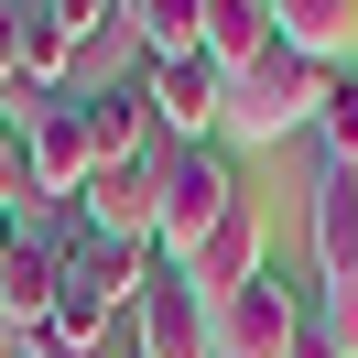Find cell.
I'll return each mask as SVG.
<instances>
[{"label": "cell", "instance_id": "6da1fadb", "mask_svg": "<svg viewBox=\"0 0 358 358\" xmlns=\"http://www.w3.org/2000/svg\"><path fill=\"white\" fill-rule=\"evenodd\" d=\"M239 206H250V185H239V163H228V141H185V152L163 141V239H152V261L185 271Z\"/></svg>", "mask_w": 358, "mask_h": 358}, {"label": "cell", "instance_id": "7a4b0ae2", "mask_svg": "<svg viewBox=\"0 0 358 358\" xmlns=\"http://www.w3.org/2000/svg\"><path fill=\"white\" fill-rule=\"evenodd\" d=\"M304 239H315V304H326L336 336L358 348V163H326V174H315Z\"/></svg>", "mask_w": 358, "mask_h": 358}, {"label": "cell", "instance_id": "3957f363", "mask_svg": "<svg viewBox=\"0 0 358 358\" xmlns=\"http://www.w3.org/2000/svg\"><path fill=\"white\" fill-rule=\"evenodd\" d=\"M315 98H326V66H304V55L271 44L250 76H228V120H217V141H282V131H304V120H315Z\"/></svg>", "mask_w": 358, "mask_h": 358}, {"label": "cell", "instance_id": "277c9868", "mask_svg": "<svg viewBox=\"0 0 358 358\" xmlns=\"http://www.w3.org/2000/svg\"><path fill=\"white\" fill-rule=\"evenodd\" d=\"M76 228H87V239H120V250H152L163 239V152L98 163L87 196H76Z\"/></svg>", "mask_w": 358, "mask_h": 358}, {"label": "cell", "instance_id": "5b68a950", "mask_svg": "<svg viewBox=\"0 0 358 358\" xmlns=\"http://www.w3.org/2000/svg\"><path fill=\"white\" fill-rule=\"evenodd\" d=\"M293 315H304V293H293L282 271H261V282H239L217 315H206V358H282Z\"/></svg>", "mask_w": 358, "mask_h": 358}, {"label": "cell", "instance_id": "8992f818", "mask_svg": "<svg viewBox=\"0 0 358 358\" xmlns=\"http://www.w3.org/2000/svg\"><path fill=\"white\" fill-rule=\"evenodd\" d=\"M141 98H152V131L174 141H217V120H228V76L206 66V55H185V66H141Z\"/></svg>", "mask_w": 358, "mask_h": 358}, {"label": "cell", "instance_id": "52a82bcc", "mask_svg": "<svg viewBox=\"0 0 358 358\" xmlns=\"http://www.w3.org/2000/svg\"><path fill=\"white\" fill-rule=\"evenodd\" d=\"M131 348H141V358H206V304H196V282H185V271H152V282H141Z\"/></svg>", "mask_w": 358, "mask_h": 358}, {"label": "cell", "instance_id": "ba28073f", "mask_svg": "<svg viewBox=\"0 0 358 358\" xmlns=\"http://www.w3.org/2000/svg\"><path fill=\"white\" fill-rule=\"evenodd\" d=\"M271 44H282V33H271V0H206V11H196V55L217 76H250Z\"/></svg>", "mask_w": 358, "mask_h": 358}, {"label": "cell", "instance_id": "9c48e42d", "mask_svg": "<svg viewBox=\"0 0 358 358\" xmlns=\"http://www.w3.org/2000/svg\"><path fill=\"white\" fill-rule=\"evenodd\" d=\"M261 271H271V261H261V206H239V217H228L217 239H206L196 261H185V282H196V304L217 315L228 293H239V282H261Z\"/></svg>", "mask_w": 358, "mask_h": 358}, {"label": "cell", "instance_id": "30bf717a", "mask_svg": "<svg viewBox=\"0 0 358 358\" xmlns=\"http://www.w3.org/2000/svg\"><path fill=\"white\" fill-rule=\"evenodd\" d=\"M271 33H282V55L336 76V55L358 44V0H271Z\"/></svg>", "mask_w": 358, "mask_h": 358}, {"label": "cell", "instance_id": "8fae6325", "mask_svg": "<svg viewBox=\"0 0 358 358\" xmlns=\"http://www.w3.org/2000/svg\"><path fill=\"white\" fill-rule=\"evenodd\" d=\"M87 131H98V163L163 152V131H152V98H141V76H109V87H87Z\"/></svg>", "mask_w": 358, "mask_h": 358}, {"label": "cell", "instance_id": "7c38bea8", "mask_svg": "<svg viewBox=\"0 0 358 358\" xmlns=\"http://www.w3.org/2000/svg\"><path fill=\"white\" fill-rule=\"evenodd\" d=\"M196 11L206 0H120V33L141 44V66H185L196 55Z\"/></svg>", "mask_w": 358, "mask_h": 358}, {"label": "cell", "instance_id": "4fadbf2b", "mask_svg": "<svg viewBox=\"0 0 358 358\" xmlns=\"http://www.w3.org/2000/svg\"><path fill=\"white\" fill-rule=\"evenodd\" d=\"M315 141H326V163H358V76L336 66L326 76V98H315V120H304Z\"/></svg>", "mask_w": 358, "mask_h": 358}, {"label": "cell", "instance_id": "5bb4252c", "mask_svg": "<svg viewBox=\"0 0 358 358\" xmlns=\"http://www.w3.org/2000/svg\"><path fill=\"white\" fill-rule=\"evenodd\" d=\"M282 358H358V348L336 336V315H326V304H304V315H293V348H282Z\"/></svg>", "mask_w": 358, "mask_h": 358}, {"label": "cell", "instance_id": "9a60e30c", "mask_svg": "<svg viewBox=\"0 0 358 358\" xmlns=\"http://www.w3.org/2000/svg\"><path fill=\"white\" fill-rule=\"evenodd\" d=\"M33 196V163H22V131H11V120H0V217H11V206Z\"/></svg>", "mask_w": 358, "mask_h": 358}, {"label": "cell", "instance_id": "2e32d148", "mask_svg": "<svg viewBox=\"0 0 358 358\" xmlns=\"http://www.w3.org/2000/svg\"><path fill=\"white\" fill-rule=\"evenodd\" d=\"M0 87H22V11L0 0Z\"/></svg>", "mask_w": 358, "mask_h": 358}]
</instances>
